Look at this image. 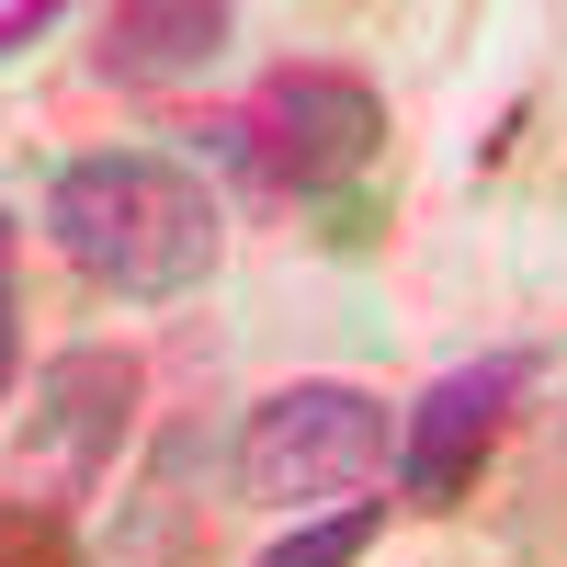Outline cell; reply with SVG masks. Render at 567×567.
Listing matches in <instances>:
<instances>
[{"label":"cell","mask_w":567,"mask_h":567,"mask_svg":"<svg viewBox=\"0 0 567 567\" xmlns=\"http://www.w3.org/2000/svg\"><path fill=\"white\" fill-rule=\"evenodd\" d=\"M194 136H216L227 159H250L261 194H329V182H352L386 148V103L352 69H272L239 125H194Z\"/></svg>","instance_id":"3"},{"label":"cell","mask_w":567,"mask_h":567,"mask_svg":"<svg viewBox=\"0 0 567 567\" xmlns=\"http://www.w3.org/2000/svg\"><path fill=\"white\" fill-rule=\"evenodd\" d=\"M386 465H398L386 398L341 386V374H296V386H272L239 420V499L250 511H296V523H318V511H352Z\"/></svg>","instance_id":"2"},{"label":"cell","mask_w":567,"mask_h":567,"mask_svg":"<svg viewBox=\"0 0 567 567\" xmlns=\"http://www.w3.org/2000/svg\"><path fill=\"white\" fill-rule=\"evenodd\" d=\"M0 567H80V534H69V511L0 499Z\"/></svg>","instance_id":"8"},{"label":"cell","mask_w":567,"mask_h":567,"mask_svg":"<svg viewBox=\"0 0 567 567\" xmlns=\"http://www.w3.org/2000/svg\"><path fill=\"white\" fill-rule=\"evenodd\" d=\"M45 239L69 250L80 284H103L125 307L194 296L227 250V205L194 159L171 148H80L58 182H45Z\"/></svg>","instance_id":"1"},{"label":"cell","mask_w":567,"mask_h":567,"mask_svg":"<svg viewBox=\"0 0 567 567\" xmlns=\"http://www.w3.org/2000/svg\"><path fill=\"white\" fill-rule=\"evenodd\" d=\"M227 45H239V23H227L216 0H125V12H103L91 69L114 91H171V80H205Z\"/></svg>","instance_id":"6"},{"label":"cell","mask_w":567,"mask_h":567,"mask_svg":"<svg viewBox=\"0 0 567 567\" xmlns=\"http://www.w3.org/2000/svg\"><path fill=\"white\" fill-rule=\"evenodd\" d=\"M23 386V272H12V216H0V398Z\"/></svg>","instance_id":"9"},{"label":"cell","mask_w":567,"mask_h":567,"mask_svg":"<svg viewBox=\"0 0 567 567\" xmlns=\"http://www.w3.org/2000/svg\"><path fill=\"white\" fill-rule=\"evenodd\" d=\"M136 432V363L103 352V341H80L34 374V398H23V432H12V499L34 511H69L114 477V454Z\"/></svg>","instance_id":"4"},{"label":"cell","mask_w":567,"mask_h":567,"mask_svg":"<svg viewBox=\"0 0 567 567\" xmlns=\"http://www.w3.org/2000/svg\"><path fill=\"white\" fill-rule=\"evenodd\" d=\"M374 523H386V499H352V511H318V523H296L261 567H352L374 545Z\"/></svg>","instance_id":"7"},{"label":"cell","mask_w":567,"mask_h":567,"mask_svg":"<svg viewBox=\"0 0 567 567\" xmlns=\"http://www.w3.org/2000/svg\"><path fill=\"white\" fill-rule=\"evenodd\" d=\"M534 386V352H488V363H454L420 386V409L398 420V499L409 511H454L477 488V465L511 432V398Z\"/></svg>","instance_id":"5"},{"label":"cell","mask_w":567,"mask_h":567,"mask_svg":"<svg viewBox=\"0 0 567 567\" xmlns=\"http://www.w3.org/2000/svg\"><path fill=\"white\" fill-rule=\"evenodd\" d=\"M23 34H45V0H23V12H0V45H23Z\"/></svg>","instance_id":"10"}]
</instances>
